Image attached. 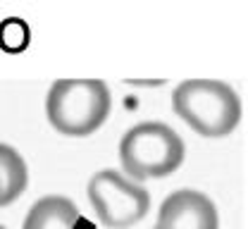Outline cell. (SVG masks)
I'll return each mask as SVG.
<instances>
[{"label":"cell","instance_id":"3","mask_svg":"<svg viewBox=\"0 0 248 229\" xmlns=\"http://www.w3.org/2000/svg\"><path fill=\"white\" fill-rule=\"evenodd\" d=\"M120 163L134 182L167 177L184 163V141L162 122H141L122 136Z\"/></svg>","mask_w":248,"mask_h":229},{"label":"cell","instance_id":"5","mask_svg":"<svg viewBox=\"0 0 248 229\" xmlns=\"http://www.w3.org/2000/svg\"><path fill=\"white\" fill-rule=\"evenodd\" d=\"M155 229H219V217L208 196L182 189L162 200Z\"/></svg>","mask_w":248,"mask_h":229},{"label":"cell","instance_id":"8","mask_svg":"<svg viewBox=\"0 0 248 229\" xmlns=\"http://www.w3.org/2000/svg\"><path fill=\"white\" fill-rule=\"evenodd\" d=\"M0 229H5V227H2V225H0Z\"/></svg>","mask_w":248,"mask_h":229},{"label":"cell","instance_id":"7","mask_svg":"<svg viewBox=\"0 0 248 229\" xmlns=\"http://www.w3.org/2000/svg\"><path fill=\"white\" fill-rule=\"evenodd\" d=\"M29 184V172L24 158L12 148L0 143V208L10 205L22 196Z\"/></svg>","mask_w":248,"mask_h":229},{"label":"cell","instance_id":"2","mask_svg":"<svg viewBox=\"0 0 248 229\" xmlns=\"http://www.w3.org/2000/svg\"><path fill=\"white\" fill-rule=\"evenodd\" d=\"M110 103L103 79H58L48 91L46 115L64 136H89L108 120Z\"/></svg>","mask_w":248,"mask_h":229},{"label":"cell","instance_id":"6","mask_svg":"<svg viewBox=\"0 0 248 229\" xmlns=\"http://www.w3.org/2000/svg\"><path fill=\"white\" fill-rule=\"evenodd\" d=\"M79 208L64 196H46L33 203L22 229H74Z\"/></svg>","mask_w":248,"mask_h":229},{"label":"cell","instance_id":"4","mask_svg":"<svg viewBox=\"0 0 248 229\" xmlns=\"http://www.w3.org/2000/svg\"><path fill=\"white\" fill-rule=\"evenodd\" d=\"M89 198L98 220L110 229H126L146 217L148 191L117 169H100L89 182Z\"/></svg>","mask_w":248,"mask_h":229},{"label":"cell","instance_id":"1","mask_svg":"<svg viewBox=\"0 0 248 229\" xmlns=\"http://www.w3.org/2000/svg\"><path fill=\"white\" fill-rule=\"evenodd\" d=\"M174 112L201 136H227L241 122V103L232 86L217 79H186L172 93Z\"/></svg>","mask_w":248,"mask_h":229}]
</instances>
